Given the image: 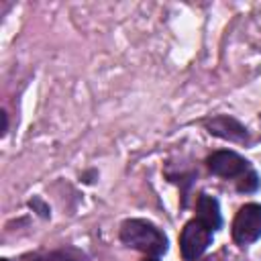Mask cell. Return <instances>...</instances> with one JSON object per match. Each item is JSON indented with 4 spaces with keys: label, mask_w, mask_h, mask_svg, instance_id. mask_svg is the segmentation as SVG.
Listing matches in <instances>:
<instances>
[{
    "label": "cell",
    "mask_w": 261,
    "mask_h": 261,
    "mask_svg": "<svg viewBox=\"0 0 261 261\" xmlns=\"http://www.w3.org/2000/svg\"><path fill=\"white\" fill-rule=\"evenodd\" d=\"M120 241L130 249L147 253L149 257H159L167 251V237L153 222L143 218L124 220L120 226Z\"/></svg>",
    "instance_id": "6da1fadb"
},
{
    "label": "cell",
    "mask_w": 261,
    "mask_h": 261,
    "mask_svg": "<svg viewBox=\"0 0 261 261\" xmlns=\"http://www.w3.org/2000/svg\"><path fill=\"white\" fill-rule=\"evenodd\" d=\"M212 228H208L204 222H200L198 218L190 220L179 237V249H181V257L186 261H196L202 257V253L210 247L212 243Z\"/></svg>",
    "instance_id": "7a4b0ae2"
},
{
    "label": "cell",
    "mask_w": 261,
    "mask_h": 261,
    "mask_svg": "<svg viewBox=\"0 0 261 261\" xmlns=\"http://www.w3.org/2000/svg\"><path fill=\"white\" fill-rule=\"evenodd\" d=\"M261 237V204H245L234 216L232 239L237 245H251Z\"/></svg>",
    "instance_id": "3957f363"
},
{
    "label": "cell",
    "mask_w": 261,
    "mask_h": 261,
    "mask_svg": "<svg viewBox=\"0 0 261 261\" xmlns=\"http://www.w3.org/2000/svg\"><path fill=\"white\" fill-rule=\"evenodd\" d=\"M208 169L218 175V177H224V179H232V177H241L243 173H247L251 167H249V161L245 157H241L239 153L234 151H216L208 157Z\"/></svg>",
    "instance_id": "277c9868"
},
{
    "label": "cell",
    "mask_w": 261,
    "mask_h": 261,
    "mask_svg": "<svg viewBox=\"0 0 261 261\" xmlns=\"http://www.w3.org/2000/svg\"><path fill=\"white\" fill-rule=\"evenodd\" d=\"M206 128L210 135L230 141V143H247L249 141V133L247 128L232 116H214L210 120H206Z\"/></svg>",
    "instance_id": "5b68a950"
},
{
    "label": "cell",
    "mask_w": 261,
    "mask_h": 261,
    "mask_svg": "<svg viewBox=\"0 0 261 261\" xmlns=\"http://www.w3.org/2000/svg\"><path fill=\"white\" fill-rule=\"evenodd\" d=\"M196 218L200 222H204L208 228L218 230L222 226V216H220V206L218 200L208 196V194H200L198 202H196Z\"/></svg>",
    "instance_id": "8992f818"
},
{
    "label": "cell",
    "mask_w": 261,
    "mask_h": 261,
    "mask_svg": "<svg viewBox=\"0 0 261 261\" xmlns=\"http://www.w3.org/2000/svg\"><path fill=\"white\" fill-rule=\"evenodd\" d=\"M257 188H259V175H257L253 169H249L247 173H243V175L237 179V190H239V192L251 194V192H255Z\"/></svg>",
    "instance_id": "52a82bcc"
},
{
    "label": "cell",
    "mask_w": 261,
    "mask_h": 261,
    "mask_svg": "<svg viewBox=\"0 0 261 261\" xmlns=\"http://www.w3.org/2000/svg\"><path fill=\"white\" fill-rule=\"evenodd\" d=\"M35 261H75V259H71L69 255H65L61 251H51V253H45V255L37 257Z\"/></svg>",
    "instance_id": "ba28073f"
},
{
    "label": "cell",
    "mask_w": 261,
    "mask_h": 261,
    "mask_svg": "<svg viewBox=\"0 0 261 261\" xmlns=\"http://www.w3.org/2000/svg\"><path fill=\"white\" fill-rule=\"evenodd\" d=\"M6 130H8V116L6 112H2V135H6Z\"/></svg>",
    "instance_id": "9c48e42d"
},
{
    "label": "cell",
    "mask_w": 261,
    "mask_h": 261,
    "mask_svg": "<svg viewBox=\"0 0 261 261\" xmlns=\"http://www.w3.org/2000/svg\"><path fill=\"white\" fill-rule=\"evenodd\" d=\"M145 261H159V259H157V257H147Z\"/></svg>",
    "instance_id": "30bf717a"
},
{
    "label": "cell",
    "mask_w": 261,
    "mask_h": 261,
    "mask_svg": "<svg viewBox=\"0 0 261 261\" xmlns=\"http://www.w3.org/2000/svg\"><path fill=\"white\" fill-rule=\"evenodd\" d=\"M204 261H212V259H204Z\"/></svg>",
    "instance_id": "8fae6325"
},
{
    "label": "cell",
    "mask_w": 261,
    "mask_h": 261,
    "mask_svg": "<svg viewBox=\"0 0 261 261\" xmlns=\"http://www.w3.org/2000/svg\"><path fill=\"white\" fill-rule=\"evenodd\" d=\"M4 261H8V259H4Z\"/></svg>",
    "instance_id": "7c38bea8"
}]
</instances>
